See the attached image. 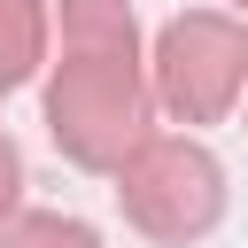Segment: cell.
I'll list each match as a JSON object with an SVG mask.
<instances>
[{
  "mask_svg": "<svg viewBox=\"0 0 248 248\" xmlns=\"http://www.w3.org/2000/svg\"><path fill=\"white\" fill-rule=\"evenodd\" d=\"M46 46H54V8L46 0H0V101L46 70Z\"/></svg>",
  "mask_w": 248,
  "mask_h": 248,
  "instance_id": "277c9868",
  "label": "cell"
},
{
  "mask_svg": "<svg viewBox=\"0 0 248 248\" xmlns=\"http://www.w3.org/2000/svg\"><path fill=\"white\" fill-rule=\"evenodd\" d=\"M116 209L155 248H194L225 225V163L194 132H147L116 163Z\"/></svg>",
  "mask_w": 248,
  "mask_h": 248,
  "instance_id": "7a4b0ae2",
  "label": "cell"
},
{
  "mask_svg": "<svg viewBox=\"0 0 248 248\" xmlns=\"http://www.w3.org/2000/svg\"><path fill=\"white\" fill-rule=\"evenodd\" d=\"M232 8H240V16H248V0H232Z\"/></svg>",
  "mask_w": 248,
  "mask_h": 248,
  "instance_id": "ba28073f",
  "label": "cell"
},
{
  "mask_svg": "<svg viewBox=\"0 0 248 248\" xmlns=\"http://www.w3.org/2000/svg\"><path fill=\"white\" fill-rule=\"evenodd\" d=\"M46 140L62 147V163L116 178V163L155 132V78L147 54L124 46H62L46 62Z\"/></svg>",
  "mask_w": 248,
  "mask_h": 248,
  "instance_id": "6da1fadb",
  "label": "cell"
},
{
  "mask_svg": "<svg viewBox=\"0 0 248 248\" xmlns=\"http://www.w3.org/2000/svg\"><path fill=\"white\" fill-rule=\"evenodd\" d=\"M147 78H155V101L163 116L178 124H217L248 101V16H225V8H186L155 31V54H147Z\"/></svg>",
  "mask_w": 248,
  "mask_h": 248,
  "instance_id": "3957f363",
  "label": "cell"
},
{
  "mask_svg": "<svg viewBox=\"0 0 248 248\" xmlns=\"http://www.w3.org/2000/svg\"><path fill=\"white\" fill-rule=\"evenodd\" d=\"M54 46H124V54H140V16H132V0H62L54 8Z\"/></svg>",
  "mask_w": 248,
  "mask_h": 248,
  "instance_id": "5b68a950",
  "label": "cell"
},
{
  "mask_svg": "<svg viewBox=\"0 0 248 248\" xmlns=\"http://www.w3.org/2000/svg\"><path fill=\"white\" fill-rule=\"evenodd\" d=\"M0 248H101V232L85 217H62V209H16L0 225Z\"/></svg>",
  "mask_w": 248,
  "mask_h": 248,
  "instance_id": "8992f818",
  "label": "cell"
},
{
  "mask_svg": "<svg viewBox=\"0 0 248 248\" xmlns=\"http://www.w3.org/2000/svg\"><path fill=\"white\" fill-rule=\"evenodd\" d=\"M16 209H23V147L0 132V225H8Z\"/></svg>",
  "mask_w": 248,
  "mask_h": 248,
  "instance_id": "52a82bcc",
  "label": "cell"
}]
</instances>
